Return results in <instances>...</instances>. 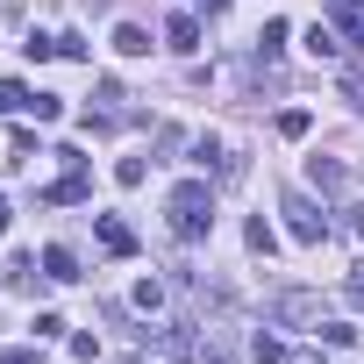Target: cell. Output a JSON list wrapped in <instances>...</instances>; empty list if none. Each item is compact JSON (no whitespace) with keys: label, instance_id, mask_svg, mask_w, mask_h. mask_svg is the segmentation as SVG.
Returning a JSON list of instances; mask_svg holds the SVG:
<instances>
[{"label":"cell","instance_id":"obj_10","mask_svg":"<svg viewBox=\"0 0 364 364\" xmlns=\"http://www.w3.org/2000/svg\"><path fill=\"white\" fill-rule=\"evenodd\" d=\"M29 107H36V93L22 79H0V114H29Z\"/></svg>","mask_w":364,"mask_h":364},{"label":"cell","instance_id":"obj_20","mask_svg":"<svg viewBox=\"0 0 364 364\" xmlns=\"http://www.w3.org/2000/svg\"><path fill=\"white\" fill-rule=\"evenodd\" d=\"M343 229H350V236H364V208H343Z\"/></svg>","mask_w":364,"mask_h":364},{"label":"cell","instance_id":"obj_2","mask_svg":"<svg viewBox=\"0 0 364 364\" xmlns=\"http://www.w3.org/2000/svg\"><path fill=\"white\" fill-rule=\"evenodd\" d=\"M279 321H286V328H314V336H321L328 300H321V293H307V286H286V293H279Z\"/></svg>","mask_w":364,"mask_h":364},{"label":"cell","instance_id":"obj_18","mask_svg":"<svg viewBox=\"0 0 364 364\" xmlns=\"http://www.w3.org/2000/svg\"><path fill=\"white\" fill-rule=\"evenodd\" d=\"M279 136H307V107H286L279 114Z\"/></svg>","mask_w":364,"mask_h":364},{"label":"cell","instance_id":"obj_12","mask_svg":"<svg viewBox=\"0 0 364 364\" xmlns=\"http://www.w3.org/2000/svg\"><path fill=\"white\" fill-rule=\"evenodd\" d=\"M114 50H122V58H143V50H150V29L122 22V29H114Z\"/></svg>","mask_w":364,"mask_h":364},{"label":"cell","instance_id":"obj_1","mask_svg":"<svg viewBox=\"0 0 364 364\" xmlns=\"http://www.w3.org/2000/svg\"><path fill=\"white\" fill-rule=\"evenodd\" d=\"M164 215H171V236H178V243H200V236L215 229V193L200 186V178H186V186H171Z\"/></svg>","mask_w":364,"mask_h":364},{"label":"cell","instance_id":"obj_16","mask_svg":"<svg viewBox=\"0 0 364 364\" xmlns=\"http://www.w3.org/2000/svg\"><path fill=\"white\" fill-rule=\"evenodd\" d=\"M136 307H143V314H157V307H164V286H157V279H143V286H136Z\"/></svg>","mask_w":364,"mask_h":364},{"label":"cell","instance_id":"obj_11","mask_svg":"<svg viewBox=\"0 0 364 364\" xmlns=\"http://www.w3.org/2000/svg\"><path fill=\"white\" fill-rule=\"evenodd\" d=\"M307 178H314L321 193H336V186H343V164H336V157H307Z\"/></svg>","mask_w":364,"mask_h":364},{"label":"cell","instance_id":"obj_14","mask_svg":"<svg viewBox=\"0 0 364 364\" xmlns=\"http://www.w3.org/2000/svg\"><path fill=\"white\" fill-rule=\"evenodd\" d=\"M143 171H150L143 157H122V164H114V186H143Z\"/></svg>","mask_w":364,"mask_h":364},{"label":"cell","instance_id":"obj_13","mask_svg":"<svg viewBox=\"0 0 364 364\" xmlns=\"http://www.w3.org/2000/svg\"><path fill=\"white\" fill-rule=\"evenodd\" d=\"M279 50H286V22H264L257 29V58H279Z\"/></svg>","mask_w":364,"mask_h":364},{"label":"cell","instance_id":"obj_22","mask_svg":"<svg viewBox=\"0 0 364 364\" xmlns=\"http://www.w3.org/2000/svg\"><path fill=\"white\" fill-rule=\"evenodd\" d=\"M350 300H357V307H364V264H357V272H350Z\"/></svg>","mask_w":364,"mask_h":364},{"label":"cell","instance_id":"obj_9","mask_svg":"<svg viewBox=\"0 0 364 364\" xmlns=\"http://www.w3.org/2000/svg\"><path fill=\"white\" fill-rule=\"evenodd\" d=\"M43 279H65V286H72V279H79V257H72L65 243H50V250H43Z\"/></svg>","mask_w":364,"mask_h":364},{"label":"cell","instance_id":"obj_24","mask_svg":"<svg viewBox=\"0 0 364 364\" xmlns=\"http://www.w3.org/2000/svg\"><path fill=\"white\" fill-rule=\"evenodd\" d=\"M193 8H208V15H222V8H229V0H193Z\"/></svg>","mask_w":364,"mask_h":364},{"label":"cell","instance_id":"obj_23","mask_svg":"<svg viewBox=\"0 0 364 364\" xmlns=\"http://www.w3.org/2000/svg\"><path fill=\"white\" fill-rule=\"evenodd\" d=\"M8 222H15V208H8V200H0V236H8Z\"/></svg>","mask_w":364,"mask_h":364},{"label":"cell","instance_id":"obj_3","mask_svg":"<svg viewBox=\"0 0 364 364\" xmlns=\"http://www.w3.org/2000/svg\"><path fill=\"white\" fill-rule=\"evenodd\" d=\"M279 215H286V229H293V243H321L328 236V215L307 200V193H286L279 200Z\"/></svg>","mask_w":364,"mask_h":364},{"label":"cell","instance_id":"obj_7","mask_svg":"<svg viewBox=\"0 0 364 364\" xmlns=\"http://www.w3.org/2000/svg\"><path fill=\"white\" fill-rule=\"evenodd\" d=\"M164 43H171L178 58H193V50H200V15H171V22H164Z\"/></svg>","mask_w":364,"mask_h":364},{"label":"cell","instance_id":"obj_4","mask_svg":"<svg viewBox=\"0 0 364 364\" xmlns=\"http://www.w3.org/2000/svg\"><path fill=\"white\" fill-rule=\"evenodd\" d=\"M93 236H100L107 257H136V229H129L122 215H93Z\"/></svg>","mask_w":364,"mask_h":364},{"label":"cell","instance_id":"obj_25","mask_svg":"<svg viewBox=\"0 0 364 364\" xmlns=\"http://www.w3.org/2000/svg\"><path fill=\"white\" fill-rule=\"evenodd\" d=\"M286 364H321V357H307V350H300V357H293V350H286Z\"/></svg>","mask_w":364,"mask_h":364},{"label":"cell","instance_id":"obj_26","mask_svg":"<svg viewBox=\"0 0 364 364\" xmlns=\"http://www.w3.org/2000/svg\"><path fill=\"white\" fill-rule=\"evenodd\" d=\"M200 364H229V357H215V350H208V357H200Z\"/></svg>","mask_w":364,"mask_h":364},{"label":"cell","instance_id":"obj_15","mask_svg":"<svg viewBox=\"0 0 364 364\" xmlns=\"http://www.w3.org/2000/svg\"><path fill=\"white\" fill-rule=\"evenodd\" d=\"M272 243H279V236H272V222L257 215V222H250V250H257V257H272Z\"/></svg>","mask_w":364,"mask_h":364},{"label":"cell","instance_id":"obj_21","mask_svg":"<svg viewBox=\"0 0 364 364\" xmlns=\"http://www.w3.org/2000/svg\"><path fill=\"white\" fill-rule=\"evenodd\" d=\"M0 364H43L36 350H8V357H0Z\"/></svg>","mask_w":364,"mask_h":364},{"label":"cell","instance_id":"obj_6","mask_svg":"<svg viewBox=\"0 0 364 364\" xmlns=\"http://www.w3.org/2000/svg\"><path fill=\"white\" fill-rule=\"evenodd\" d=\"M328 22L343 29V43L364 50V0H328Z\"/></svg>","mask_w":364,"mask_h":364},{"label":"cell","instance_id":"obj_5","mask_svg":"<svg viewBox=\"0 0 364 364\" xmlns=\"http://www.w3.org/2000/svg\"><path fill=\"white\" fill-rule=\"evenodd\" d=\"M143 350H157V357H193V350H200V343H193V336H186V321H164V328H157V336H150V328H143Z\"/></svg>","mask_w":364,"mask_h":364},{"label":"cell","instance_id":"obj_17","mask_svg":"<svg viewBox=\"0 0 364 364\" xmlns=\"http://www.w3.org/2000/svg\"><path fill=\"white\" fill-rule=\"evenodd\" d=\"M29 114H36V122H58V114H65V100H58V93H36V107H29Z\"/></svg>","mask_w":364,"mask_h":364},{"label":"cell","instance_id":"obj_19","mask_svg":"<svg viewBox=\"0 0 364 364\" xmlns=\"http://www.w3.org/2000/svg\"><path fill=\"white\" fill-rule=\"evenodd\" d=\"M343 100H350V107L364 114V79H357V72H343Z\"/></svg>","mask_w":364,"mask_h":364},{"label":"cell","instance_id":"obj_8","mask_svg":"<svg viewBox=\"0 0 364 364\" xmlns=\"http://www.w3.org/2000/svg\"><path fill=\"white\" fill-rule=\"evenodd\" d=\"M307 50H314L321 65H336V58H343V29H336V22H314V29H307Z\"/></svg>","mask_w":364,"mask_h":364}]
</instances>
